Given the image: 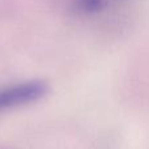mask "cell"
<instances>
[{
    "label": "cell",
    "instance_id": "obj_1",
    "mask_svg": "<svg viewBox=\"0 0 149 149\" xmlns=\"http://www.w3.org/2000/svg\"><path fill=\"white\" fill-rule=\"evenodd\" d=\"M49 86L41 80H26L0 86V113L30 105L46 95Z\"/></svg>",
    "mask_w": 149,
    "mask_h": 149
},
{
    "label": "cell",
    "instance_id": "obj_2",
    "mask_svg": "<svg viewBox=\"0 0 149 149\" xmlns=\"http://www.w3.org/2000/svg\"><path fill=\"white\" fill-rule=\"evenodd\" d=\"M76 3L79 9L84 12H95L102 7L101 0H76Z\"/></svg>",
    "mask_w": 149,
    "mask_h": 149
}]
</instances>
